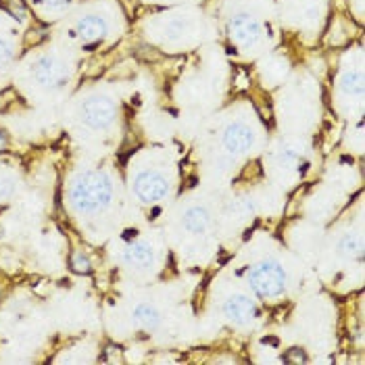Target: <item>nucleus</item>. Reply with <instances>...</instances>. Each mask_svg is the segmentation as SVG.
Here are the masks:
<instances>
[{
	"label": "nucleus",
	"mask_w": 365,
	"mask_h": 365,
	"mask_svg": "<svg viewBox=\"0 0 365 365\" xmlns=\"http://www.w3.org/2000/svg\"><path fill=\"white\" fill-rule=\"evenodd\" d=\"M71 202L73 207L86 213L94 215L109 209L113 202V180L105 171H84L73 180L71 186Z\"/></svg>",
	"instance_id": "nucleus-1"
},
{
	"label": "nucleus",
	"mask_w": 365,
	"mask_h": 365,
	"mask_svg": "<svg viewBox=\"0 0 365 365\" xmlns=\"http://www.w3.org/2000/svg\"><path fill=\"white\" fill-rule=\"evenodd\" d=\"M249 286L257 297L261 299H276L286 290V282H288V274L284 269L280 261L276 259H265L259 261L249 269Z\"/></svg>",
	"instance_id": "nucleus-2"
},
{
	"label": "nucleus",
	"mask_w": 365,
	"mask_h": 365,
	"mask_svg": "<svg viewBox=\"0 0 365 365\" xmlns=\"http://www.w3.org/2000/svg\"><path fill=\"white\" fill-rule=\"evenodd\" d=\"M132 188H134V195L144 205H157V202H161L169 195L168 178L161 171H155V169L140 171L134 178Z\"/></svg>",
	"instance_id": "nucleus-3"
},
{
	"label": "nucleus",
	"mask_w": 365,
	"mask_h": 365,
	"mask_svg": "<svg viewBox=\"0 0 365 365\" xmlns=\"http://www.w3.org/2000/svg\"><path fill=\"white\" fill-rule=\"evenodd\" d=\"M117 117L115 103L107 96H90L80 107V119L90 130H107Z\"/></svg>",
	"instance_id": "nucleus-4"
},
{
	"label": "nucleus",
	"mask_w": 365,
	"mask_h": 365,
	"mask_svg": "<svg viewBox=\"0 0 365 365\" xmlns=\"http://www.w3.org/2000/svg\"><path fill=\"white\" fill-rule=\"evenodd\" d=\"M31 76L34 80L44 88H63L69 82V71L67 67L56 58L55 55H42L31 65Z\"/></svg>",
	"instance_id": "nucleus-5"
},
{
	"label": "nucleus",
	"mask_w": 365,
	"mask_h": 365,
	"mask_svg": "<svg viewBox=\"0 0 365 365\" xmlns=\"http://www.w3.org/2000/svg\"><path fill=\"white\" fill-rule=\"evenodd\" d=\"M230 36L242 48H253L261 40V26L251 15H236L230 19Z\"/></svg>",
	"instance_id": "nucleus-6"
},
{
	"label": "nucleus",
	"mask_w": 365,
	"mask_h": 365,
	"mask_svg": "<svg viewBox=\"0 0 365 365\" xmlns=\"http://www.w3.org/2000/svg\"><path fill=\"white\" fill-rule=\"evenodd\" d=\"M224 146L227 153L232 155H242L249 153L255 146V132L242 121H234L224 130Z\"/></svg>",
	"instance_id": "nucleus-7"
},
{
	"label": "nucleus",
	"mask_w": 365,
	"mask_h": 365,
	"mask_svg": "<svg viewBox=\"0 0 365 365\" xmlns=\"http://www.w3.org/2000/svg\"><path fill=\"white\" fill-rule=\"evenodd\" d=\"M224 313L232 324L245 326V324H251L257 317V305L247 294H232L224 303Z\"/></svg>",
	"instance_id": "nucleus-8"
},
{
	"label": "nucleus",
	"mask_w": 365,
	"mask_h": 365,
	"mask_svg": "<svg viewBox=\"0 0 365 365\" xmlns=\"http://www.w3.org/2000/svg\"><path fill=\"white\" fill-rule=\"evenodd\" d=\"M107 34H109V24L101 15H86L76 24V36L86 44L101 42Z\"/></svg>",
	"instance_id": "nucleus-9"
},
{
	"label": "nucleus",
	"mask_w": 365,
	"mask_h": 365,
	"mask_svg": "<svg viewBox=\"0 0 365 365\" xmlns=\"http://www.w3.org/2000/svg\"><path fill=\"white\" fill-rule=\"evenodd\" d=\"M123 261L130 265V267H136V269H148L153 267L155 263V251L148 242L144 240H136L132 242L125 251H123Z\"/></svg>",
	"instance_id": "nucleus-10"
},
{
	"label": "nucleus",
	"mask_w": 365,
	"mask_h": 365,
	"mask_svg": "<svg viewBox=\"0 0 365 365\" xmlns=\"http://www.w3.org/2000/svg\"><path fill=\"white\" fill-rule=\"evenodd\" d=\"M182 225H184L186 232L200 236V234H205L211 227V213L205 207H200V205L190 207V209H186L184 217H182Z\"/></svg>",
	"instance_id": "nucleus-11"
},
{
	"label": "nucleus",
	"mask_w": 365,
	"mask_h": 365,
	"mask_svg": "<svg viewBox=\"0 0 365 365\" xmlns=\"http://www.w3.org/2000/svg\"><path fill=\"white\" fill-rule=\"evenodd\" d=\"M132 317H134V322L144 328V330H157L159 328V324H161V313L155 309L153 305H148V303H142L138 305L134 313H132Z\"/></svg>",
	"instance_id": "nucleus-12"
},
{
	"label": "nucleus",
	"mask_w": 365,
	"mask_h": 365,
	"mask_svg": "<svg viewBox=\"0 0 365 365\" xmlns=\"http://www.w3.org/2000/svg\"><path fill=\"white\" fill-rule=\"evenodd\" d=\"M340 90L351 96H361L364 94V71H359V69L346 71L340 78Z\"/></svg>",
	"instance_id": "nucleus-13"
},
{
	"label": "nucleus",
	"mask_w": 365,
	"mask_h": 365,
	"mask_svg": "<svg viewBox=\"0 0 365 365\" xmlns=\"http://www.w3.org/2000/svg\"><path fill=\"white\" fill-rule=\"evenodd\" d=\"M2 9L17 21H26L28 19V6L24 0H0Z\"/></svg>",
	"instance_id": "nucleus-14"
},
{
	"label": "nucleus",
	"mask_w": 365,
	"mask_h": 365,
	"mask_svg": "<svg viewBox=\"0 0 365 365\" xmlns=\"http://www.w3.org/2000/svg\"><path fill=\"white\" fill-rule=\"evenodd\" d=\"M69 267L76 274H90L92 272V263H90V259L84 253H71V257H69Z\"/></svg>",
	"instance_id": "nucleus-15"
},
{
	"label": "nucleus",
	"mask_w": 365,
	"mask_h": 365,
	"mask_svg": "<svg viewBox=\"0 0 365 365\" xmlns=\"http://www.w3.org/2000/svg\"><path fill=\"white\" fill-rule=\"evenodd\" d=\"M340 251L344 255H349V257H359L361 255V240L357 236L349 234V236H344L340 240Z\"/></svg>",
	"instance_id": "nucleus-16"
},
{
	"label": "nucleus",
	"mask_w": 365,
	"mask_h": 365,
	"mask_svg": "<svg viewBox=\"0 0 365 365\" xmlns=\"http://www.w3.org/2000/svg\"><path fill=\"white\" fill-rule=\"evenodd\" d=\"M188 28H190V24L186 19H171L165 26V36H168L169 40H175V38L184 36L188 31Z\"/></svg>",
	"instance_id": "nucleus-17"
},
{
	"label": "nucleus",
	"mask_w": 365,
	"mask_h": 365,
	"mask_svg": "<svg viewBox=\"0 0 365 365\" xmlns=\"http://www.w3.org/2000/svg\"><path fill=\"white\" fill-rule=\"evenodd\" d=\"M13 61V44L4 36H0V69H4Z\"/></svg>",
	"instance_id": "nucleus-18"
},
{
	"label": "nucleus",
	"mask_w": 365,
	"mask_h": 365,
	"mask_svg": "<svg viewBox=\"0 0 365 365\" xmlns=\"http://www.w3.org/2000/svg\"><path fill=\"white\" fill-rule=\"evenodd\" d=\"M282 161H284L286 165H297V163L301 161V155H299L294 148H286V150L282 153Z\"/></svg>",
	"instance_id": "nucleus-19"
},
{
	"label": "nucleus",
	"mask_w": 365,
	"mask_h": 365,
	"mask_svg": "<svg viewBox=\"0 0 365 365\" xmlns=\"http://www.w3.org/2000/svg\"><path fill=\"white\" fill-rule=\"evenodd\" d=\"M286 361H288V364H305L307 357H305V353H303L301 349H290L288 355H286Z\"/></svg>",
	"instance_id": "nucleus-20"
},
{
	"label": "nucleus",
	"mask_w": 365,
	"mask_h": 365,
	"mask_svg": "<svg viewBox=\"0 0 365 365\" xmlns=\"http://www.w3.org/2000/svg\"><path fill=\"white\" fill-rule=\"evenodd\" d=\"M46 38V31L44 29H31L28 36H26V44L31 46V44H38Z\"/></svg>",
	"instance_id": "nucleus-21"
},
{
	"label": "nucleus",
	"mask_w": 365,
	"mask_h": 365,
	"mask_svg": "<svg viewBox=\"0 0 365 365\" xmlns=\"http://www.w3.org/2000/svg\"><path fill=\"white\" fill-rule=\"evenodd\" d=\"M138 56H144L146 61H159V53L155 48H148V46H142L138 51Z\"/></svg>",
	"instance_id": "nucleus-22"
},
{
	"label": "nucleus",
	"mask_w": 365,
	"mask_h": 365,
	"mask_svg": "<svg viewBox=\"0 0 365 365\" xmlns=\"http://www.w3.org/2000/svg\"><path fill=\"white\" fill-rule=\"evenodd\" d=\"M247 84H249V80H247V76H245V73L240 71V73H238V78H236V86H238V88L242 90V88H247Z\"/></svg>",
	"instance_id": "nucleus-23"
},
{
	"label": "nucleus",
	"mask_w": 365,
	"mask_h": 365,
	"mask_svg": "<svg viewBox=\"0 0 365 365\" xmlns=\"http://www.w3.org/2000/svg\"><path fill=\"white\" fill-rule=\"evenodd\" d=\"M6 144H9V140H6V134H4V132H0V153L6 148Z\"/></svg>",
	"instance_id": "nucleus-24"
},
{
	"label": "nucleus",
	"mask_w": 365,
	"mask_h": 365,
	"mask_svg": "<svg viewBox=\"0 0 365 365\" xmlns=\"http://www.w3.org/2000/svg\"><path fill=\"white\" fill-rule=\"evenodd\" d=\"M46 2L55 6V4H63V2H67V0H46Z\"/></svg>",
	"instance_id": "nucleus-25"
}]
</instances>
